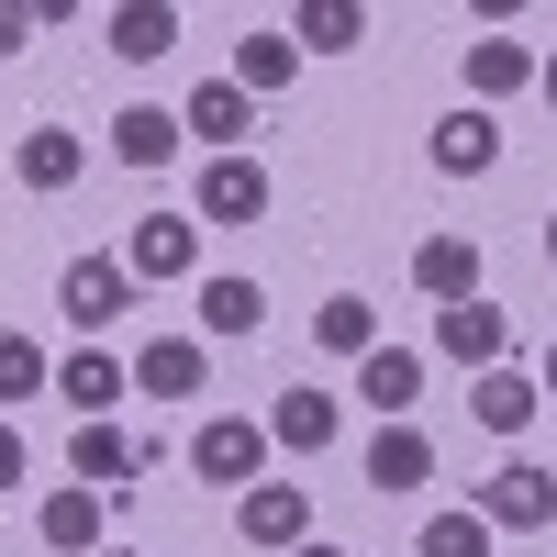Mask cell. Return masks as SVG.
Listing matches in <instances>:
<instances>
[{
    "label": "cell",
    "mask_w": 557,
    "mask_h": 557,
    "mask_svg": "<svg viewBox=\"0 0 557 557\" xmlns=\"http://www.w3.org/2000/svg\"><path fill=\"white\" fill-rule=\"evenodd\" d=\"M34 535L57 546V557H101L112 502H101V491H45V502H34Z\"/></svg>",
    "instance_id": "2e32d148"
},
{
    "label": "cell",
    "mask_w": 557,
    "mask_h": 557,
    "mask_svg": "<svg viewBox=\"0 0 557 557\" xmlns=\"http://www.w3.org/2000/svg\"><path fill=\"white\" fill-rule=\"evenodd\" d=\"M290 78H301V45L278 34V23L235 34V89H246V101H268V89H290Z\"/></svg>",
    "instance_id": "44dd1931"
},
{
    "label": "cell",
    "mask_w": 557,
    "mask_h": 557,
    "mask_svg": "<svg viewBox=\"0 0 557 557\" xmlns=\"http://www.w3.org/2000/svg\"><path fill=\"white\" fill-rule=\"evenodd\" d=\"M535 89H546V112H557V57H546V67H535Z\"/></svg>",
    "instance_id": "1f68e13d"
},
{
    "label": "cell",
    "mask_w": 557,
    "mask_h": 557,
    "mask_svg": "<svg viewBox=\"0 0 557 557\" xmlns=\"http://www.w3.org/2000/svg\"><path fill=\"white\" fill-rule=\"evenodd\" d=\"M23 34H34V12H23V0H0V57H23Z\"/></svg>",
    "instance_id": "f546056e"
},
{
    "label": "cell",
    "mask_w": 557,
    "mask_h": 557,
    "mask_svg": "<svg viewBox=\"0 0 557 557\" xmlns=\"http://www.w3.org/2000/svg\"><path fill=\"white\" fill-rule=\"evenodd\" d=\"M235 535H246V546H268V557L312 546V491H290V480H257V491L235 502Z\"/></svg>",
    "instance_id": "9c48e42d"
},
{
    "label": "cell",
    "mask_w": 557,
    "mask_h": 557,
    "mask_svg": "<svg viewBox=\"0 0 557 557\" xmlns=\"http://www.w3.org/2000/svg\"><path fill=\"white\" fill-rule=\"evenodd\" d=\"M246 123H257V101H246L235 78H201L190 101H178V134H201L212 157H246Z\"/></svg>",
    "instance_id": "5bb4252c"
},
{
    "label": "cell",
    "mask_w": 557,
    "mask_h": 557,
    "mask_svg": "<svg viewBox=\"0 0 557 557\" xmlns=\"http://www.w3.org/2000/svg\"><path fill=\"white\" fill-rule=\"evenodd\" d=\"M101 45H112L123 67H157L168 45H178V12H168V0H123V12H101Z\"/></svg>",
    "instance_id": "ffe728a7"
},
{
    "label": "cell",
    "mask_w": 557,
    "mask_h": 557,
    "mask_svg": "<svg viewBox=\"0 0 557 557\" xmlns=\"http://www.w3.org/2000/svg\"><path fill=\"white\" fill-rule=\"evenodd\" d=\"M535 391H546V401H557V335H546V357H535Z\"/></svg>",
    "instance_id": "4dcf8cb0"
},
{
    "label": "cell",
    "mask_w": 557,
    "mask_h": 557,
    "mask_svg": "<svg viewBox=\"0 0 557 557\" xmlns=\"http://www.w3.org/2000/svg\"><path fill=\"white\" fill-rule=\"evenodd\" d=\"M412 290H424L435 312L480 301V235H424V246H412Z\"/></svg>",
    "instance_id": "7c38bea8"
},
{
    "label": "cell",
    "mask_w": 557,
    "mask_h": 557,
    "mask_svg": "<svg viewBox=\"0 0 557 557\" xmlns=\"http://www.w3.org/2000/svg\"><path fill=\"white\" fill-rule=\"evenodd\" d=\"M268 212V168L257 157H201V235L223 223V235H235V223H257Z\"/></svg>",
    "instance_id": "4fadbf2b"
},
{
    "label": "cell",
    "mask_w": 557,
    "mask_h": 557,
    "mask_svg": "<svg viewBox=\"0 0 557 557\" xmlns=\"http://www.w3.org/2000/svg\"><path fill=\"white\" fill-rule=\"evenodd\" d=\"M112 157H123V168H168V157H178V112H157V101L112 112Z\"/></svg>",
    "instance_id": "d4e9b609"
},
{
    "label": "cell",
    "mask_w": 557,
    "mask_h": 557,
    "mask_svg": "<svg viewBox=\"0 0 557 557\" xmlns=\"http://www.w3.org/2000/svg\"><path fill=\"white\" fill-rule=\"evenodd\" d=\"M357 401L380 412V424H412V401H424V357H412V346H368L357 357Z\"/></svg>",
    "instance_id": "9a60e30c"
},
{
    "label": "cell",
    "mask_w": 557,
    "mask_h": 557,
    "mask_svg": "<svg viewBox=\"0 0 557 557\" xmlns=\"http://www.w3.org/2000/svg\"><path fill=\"white\" fill-rule=\"evenodd\" d=\"M335 435H346V401H335V391H312V380H290V391L268 401V446H278V457H323Z\"/></svg>",
    "instance_id": "8992f818"
},
{
    "label": "cell",
    "mask_w": 557,
    "mask_h": 557,
    "mask_svg": "<svg viewBox=\"0 0 557 557\" xmlns=\"http://www.w3.org/2000/svg\"><path fill=\"white\" fill-rule=\"evenodd\" d=\"M424 480H435V435L424 424H380V435H368V491H380V502L424 491Z\"/></svg>",
    "instance_id": "ac0fdd59"
},
{
    "label": "cell",
    "mask_w": 557,
    "mask_h": 557,
    "mask_svg": "<svg viewBox=\"0 0 557 557\" xmlns=\"http://www.w3.org/2000/svg\"><path fill=\"white\" fill-rule=\"evenodd\" d=\"M469 412H480L491 435H524L535 412H546V391L524 380V368H491V380H469Z\"/></svg>",
    "instance_id": "7402d4cb"
},
{
    "label": "cell",
    "mask_w": 557,
    "mask_h": 557,
    "mask_svg": "<svg viewBox=\"0 0 557 557\" xmlns=\"http://www.w3.org/2000/svg\"><path fill=\"white\" fill-rule=\"evenodd\" d=\"M290 557H346V546H323V535H312V546H290Z\"/></svg>",
    "instance_id": "d6a6232c"
},
{
    "label": "cell",
    "mask_w": 557,
    "mask_h": 557,
    "mask_svg": "<svg viewBox=\"0 0 557 557\" xmlns=\"http://www.w3.org/2000/svg\"><path fill=\"white\" fill-rule=\"evenodd\" d=\"M134 290H146V278H134L123 257H67V268H57V312L78 323V335H89V346H101V335H112V323L134 312Z\"/></svg>",
    "instance_id": "6da1fadb"
},
{
    "label": "cell",
    "mask_w": 557,
    "mask_h": 557,
    "mask_svg": "<svg viewBox=\"0 0 557 557\" xmlns=\"http://www.w3.org/2000/svg\"><path fill=\"white\" fill-rule=\"evenodd\" d=\"M134 391V357H112V346H78V357H57V401L78 412V424H112V401Z\"/></svg>",
    "instance_id": "8fae6325"
},
{
    "label": "cell",
    "mask_w": 557,
    "mask_h": 557,
    "mask_svg": "<svg viewBox=\"0 0 557 557\" xmlns=\"http://www.w3.org/2000/svg\"><path fill=\"white\" fill-rule=\"evenodd\" d=\"M312 346H323V357H346V368H357L368 346H380V312H368L357 290H335V301H312Z\"/></svg>",
    "instance_id": "cb8c5ba5"
},
{
    "label": "cell",
    "mask_w": 557,
    "mask_h": 557,
    "mask_svg": "<svg viewBox=\"0 0 557 557\" xmlns=\"http://www.w3.org/2000/svg\"><path fill=\"white\" fill-rule=\"evenodd\" d=\"M435 357H446V368H469V380L513 368V312H502L491 290H480V301H457V312H435Z\"/></svg>",
    "instance_id": "3957f363"
},
{
    "label": "cell",
    "mask_w": 557,
    "mask_h": 557,
    "mask_svg": "<svg viewBox=\"0 0 557 557\" xmlns=\"http://www.w3.org/2000/svg\"><path fill=\"white\" fill-rule=\"evenodd\" d=\"M67 469H78V491L123 502L134 480H146V435H123V424H78V435H67Z\"/></svg>",
    "instance_id": "ba28073f"
},
{
    "label": "cell",
    "mask_w": 557,
    "mask_h": 557,
    "mask_svg": "<svg viewBox=\"0 0 557 557\" xmlns=\"http://www.w3.org/2000/svg\"><path fill=\"white\" fill-rule=\"evenodd\" d=\"M290 45L301 57H346V45H368V12L357 0H312V12H290Z\"/></svg>",
    "instance_id": "4316f807"
},
{
    "label": "cell",
    "mask_w": 557,
    "mask_h": 557,
    "mask_svg": "<svg viewBox=\"0 0 557 557\" xmlns=\"http://www.w3.org/2000/svg\"><path fill=\"white\" fill-rule=\"evenodd\" d=\"M23 469H34V457H23V424L0 412V491H23Z\"/></svg>",
    "instance_id": "f1b7e54d"
},
{
    "label": "cell",
    "mask_w": 557,
    "mask_h": 557,
    "mask_svg": "<svg viewBox=\"0 0 557 557\" xmlns=\"http://www.w3.org/2000/svg\"><path fill=\"white\" fill-rule=\"evenodd\" d=\"M123 268H134V278H190V268H201V212H146V223L123 235Z\"/></svg>",
    "instance_id": "30bf717a"
},
{
    "label": "cell",
    "mask_w": 557,
    "mask_h": 557,
    "mask_svg": "<svg viewBox=\"0 0 557 557\" xmlns=\"http://www.w3.org/2000/svg\"><path fill=\"white\" fill-rule=\"evenodd\" d=\"M257 323H268V290H257V278H235V268L201 278V335L235 346V335H257Z\"/></svg>",
    "instance_id": "603a6c76"
},
{
    "label": "cell",
    "mask_w": 557,
    "mask_h": 557,
    "mask_svg": "<svg viewBox=\"0 0 557 557\" xmlns=\"http://www.w3.org/2000/svg\"><path fill=\"white\" fill-rule=\"evenodd\" d=\"M34 391H57V357H45L23 323H0V412H23Z\"/></svg>",
    "instance_id": "484cf974"
},
{
    "label": "cell",
    "mask_w": 557,
    "mask_h": 557,
    "mask_svg": "<svg viewBox=\"0 0 557 557\" xmlns=\"http://www.w3.org/2000/svg\"><path fill=\"white\" fill-rule=\"evenodd\" d=\"M546 268H557V212H546Z\"/></svg>",
    "instance_id": "836d02e7"
},
{
    "label": "cell",
    "mask_w": 557,
    "mask_h": 557,
    "mask_svg": "<svg viewBox=\"0 0 557 557\" xmlns=\"http://www.w3.org/2000/svg\"><path fill=\"white\" fill-rule=\"evenodd\" d=\"M535 45L524 34H469L457 45V78H469V112H491V101H513V89H535Z\"/></svg>",
    "instance_id": "5b68a950"
},
{
    "label": "cell",
    "mask_w": 557,
    "mask_h": 557,
    "mask_svg": "<svg viewBox=\"0 0 557 557\" xmlns=\"http://www.w3.org/2000/svg\"><path fill=\"white\" fill-rule=\"evenodd\" d=\"M134 391L146 401H201L212 391V346L201 335H146L134 346Z\"/></svg>",
    "instance_id": "52a82bcc"
},
{
    "label": "cell",
    "mask_w": 557,
    "mask_h": 557,
    "mask_svg": "<svg viewBox=\"0 0 557 557\" xmlns=\"http://www.w3.org/2000/svg\"><path fill=\"white\" fill-rule=\"evenodd\" d=\"M78 168H89V146H78L67 123H34L23 146H12V178H23L34 201H57V190H78Z\"/></svg>",
    "instance_id": "e0dca14e"
},
{
    "label": "cell",
    "mask_w": 557,
    "mask_h": 557,
    "mask_svg": "<svg viewBox=\"0 0 557 557\" xmlns=\"http://www.w3.org/2000/svg\"><path fill=\"white\" fill-rule=\"evenodd\" d=\"M412 557H491V513H480V502H469V513H424Z\"/></svg>",
    "instance_id": "83f0119b"
},
{
    "label": "cell",
    "mask_w": 557,
    "mask_h": 557,
    "mask_svg": "<svg viewBox=\"0 0 557 557\" xmlns=\"http://www.w3.org/2000/svg\"><path fill=\"white\" fill-rule=\"evenodd\" d=\"M424 157H435V178H480V168H502V123L457 101V112L435 123V146H424Z\"/></svg>",
    "instance_id": "d6986e66"
},
{
    "label": "cell",
    "mask_w": 557,
    "mask_h": 557,
    "mask_svg": "<svg viewBox=\"0 0 557 557\" xmlns=\"http://www.w3.org/2000/svg\"><path fill=\"white\" fill-rule=\"evenodd\" d=\"M480 513H491V535H546V524H557V469L502 457V469L480 480Z\"/></svg>",
    "instance_id": "277c9868"
},
{
    "label": "cell",
    "mask_w": 557,
    "mask_h": 557,
    "mask_svg": "<svg viewBox=\"0 0 557 557\" xmlns=\"http://www.w3.org/2000/svg\"><path fill=\"white\" fill-rule=\"evenodd\" d=\"M101 557H134V546H101Z\"/></svg>",
    "instance_id": "e575fe53"
},
{
    "label": "cell",
    "mask_w": 557,
    "mask_h": 557,
    "mask_svg": "<svg viewBox=\"0 0 557 557\" xmlns=\"http://www.w3.org/2000/svg\"><path fill=\"white\" fill-rule=\"evenodd\" d=\"M190 469L212 480V491H257L268 480V424H246V412H201V435H190Z\"/></svg>",
    "instance_id": "7a4b0ae2"
}]
</instances>
